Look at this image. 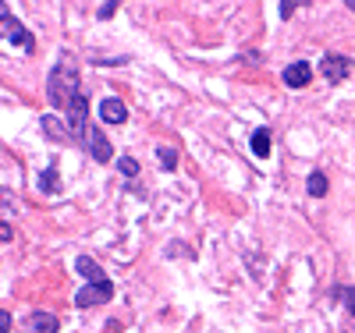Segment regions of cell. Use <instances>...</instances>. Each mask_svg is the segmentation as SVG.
<instances>
[{"label": "cell", "instance_id": "obj_6", "mask_svg": "<svg viewBox=\"0 0 355 333\" xmlns=\"http://www.w3.org/2000/svg\"><path fill=\"white\" fill-rule=\"evenodd\" d=\"M348 71H352V60L345 53H323L320 57V75L327 82H345Z\"/></svg>", "mask_w": 355, "mask_h": 333}, {"label": "cell", "instance_id": "obj_4", "mask_svg": "<svg viewBox=\"0 0 355 333\" xmlns=\"http://www.w3.org/2000/svg\"><path fill=\"white\" fill-rule=\"evenodd\" d=\"M64 120H68V128H71V138L82 145V142H85V132L93 128V125H89V100H85V96H78V100L68 107Z\"/></svg>", "mask_w": 355, "mask_h": 333}, {"label": "cell", "instance_id": "obj_18", "mask_svg": "<svg viewBox=\"0 0 355 333\" xmlns=\"http://www.w3.org/2000/svg\"><path fill=\"white\" fill-rule=\"evenodd\" d=\"M0 333H11V312L0 309Z\"/></svg>", "mask_w": 355, "mask_h": 333}, {"label": "cell", "instance_id": "obj_13", "mask_svg": "<svg viewBox=\"0 0 355 333\" xmlns=\"http://www.w3.org/2000/svg\"><path fill=\"white\" fill-rule=\"evenodd\" d=\"M327 174H323V170H313L309 177H306V192L313 195V199H323V195H327Z\"/></svg>", "mask_w": 355, "mask_h": 333}, {"label": "cell", "instance_id": "obj_22", "mask_svg": "<svg viewBox=\"0 0 355 333\" xmlns=\"http://www.w3.org/2000/svg\"><path fill=\"white\" fill-rule=\"evenodd\" d=\"M348 11H355V0H348Z\"/></svg>", "mask_w": 355, "mask_h": 333}, {"label": "cell", "instance_id": "obj_21", "mask_svg": "<svg viewBox=\"0 0 355 333\" xmlns=\"http://www.w3.org/2000/svg\"><path fill=\"white\" fill-rule=\"evenodd\" d=\"M11 237H15V234H11V227H8V220H4V224H0V241H4V245H8Z\"/></svg>", "mask_w": 355, "mask_h": 333}, {"label": "cell", "instance_id": "obj_15", "mask_svg": "<svg viewBox=\"0 0 355 333\" xmlns=\"http://www.w3.org/2000/svg\"><path fill=\"white\" fill-rule=\"evenodd\" d=\"M157 156H160V167H164V170H174V167H178V149L160 145V149H157Z\"/></svg>", "mask_w": 355, "mask_h": 333}, {"label": "cell", "instance_id": "obj_10", "mask_svg": "<svg viewBox=\"0 0 355 333\" xmlns=\"http://www.w3.org/2000/svg\"><path fill=\"white\" fill-rule=\"evenodd\" d=\"M61 330V319L53 312H33L28 316V333H57Z\"/></svg>", "mask_w": 355, "mask_h": 333}, {"label": "cell", "instance_id": "obj_11", "mask_svg": "<svg viewBox=\"0 0 355 333\" xmlns=\"http://www.w3.org/2000/svg\"><path fill=\"white\" fill-rule=\"evenodd\" d=\"M75 273H82L89 284H93V280H107V273L100 269V262H96L93 255H78V259H75Z\"/></svg>", "mask_w": 355, "mask_h": 333}, {"label": "cell", "instance_id": "obj_16", "mask_svg": "<svg viewBox=\"0 0 355 333\" xmlns=\"http://www.w3.org/2000/svg\"><path fill=\"white\" fill-rule=\"evenodd\" d=\"M121 174H125V177H135V174H139V160H132V156H121Z\"/></svg>", "mask_w": 355, "mask_h": 333}, {"label": "cell", "instance_id": "obj_9", "mask_svg": "<svg viewBox=\"0 0 355 333\" xmlns=\"http://www.w3.org/2000/svg\"><path fill=\"white\" fill-rule=\"evenodd\" d=\"M313 82V64H306V60H295V64L284 68V85L288 89H306Z\"/></svg>", "mask_w": 355, "mask_h": 333}, {"label": "cell", "instance_id": "obj_19", "mask_svg": "<svg viewBox=\"0 0 355 333\" xmlns=\"http://www.w3.org/2000/svg\"><path fill=\"white\" fill-rule=\"evenodd\" d=\"M277 8H281V18H291V11H295V8H299V4H295V0H281V4H277Z\"/></svg>", "mask_w": 355, "mask_h": 333}, {"label": "cell", "instance_id": "obj_7", "mask_svg": "<svg viewBox=\"0 0 355 333\" xmlns=\"http://www.w3.org/2000/svg\"><path fill=\"white\" fill-rule=\"evenodd\" d=\"M40 125H43V135H46L50 142H75V138H71V128H68V120H61V117L43 114Z\"/></svg>", "mask_w": 355, "mask_h": 333}, {"label": "cell", "instance_id": "obj_17", "mask_svg": "<svg viewBox=\"0 0 355 333\" xmlns=\"http://www.w3.org/2000/svg\"><path fill=\"white\" fill-rule=\"evenodd\" d=\"M117 8H121V4H114V0H110V4H100V8H96V18H103V21H107V18H114V11H117Z\"/></svg>", "mask_w": 355, "mask_h": 333}, {"label": "cell", "instance_id": "obj_2", "mask_svg": "<svg viewBox=\"0 0 355 333\" xmlns=\"http://www.w3.org/2000/svg\"><path fill=\"white\" fill-rule=\"evenodd\" d=\"M0 28H4V39H8V43H18L25 53H33V50H36V36L18 21V15H15L8 4L0 8Z\"/></svg>", "mask_w": 355, "mask_h": 333}, {"label": "cell", "instance_id": "obj_3", "mask_svg": "<svg viewBox=\"0 0 355 333\" xmlns=\"http://www.w3.org/2000/svg\"><path fill=\"white\" fill-rule=\"evenodd\" d=\"M114 298V284L110 280H93L85 284L78 294H75V309H93V305H107Z\"/></svg>", "mask_w": 355, "mask_h": 333}, {"label": "cell", "instance_id": "obj_12", "mask_svg": "<svg viewBox=\"0 0 355 333\" xmlns=\"http://www.w3.org/2000/svg\"><path fill=\"white\" fill-rule=\"evenodd\" d=\"M249 145H252V156H259V160H266L270 156V128H256L252 132V138H249Z\"/></svg>", "mask_w": 355, "mask_h": 333}, {"label": "cell", "instance_id": "obj_5", "mask_svg": "<svg viewBox=\"0 0 355 333\" xmlns=\"http://www.w3.org/2000/svg\"><path fill=\"white\" fill-rule=\"evenodd\" d=\"M82 149H85V153L93 156L96 163H110V160H114V145L107 142V135H103L100 128H89V132H85Z\"/></svg>", "mask_w": 355, "mask_h": 333}, {"label": "cell", "instance_id": "obj_8", "mask_svg": "<svg viewBox=\"0 0 355 333\" xmlns=\"http://www.w3.org/2000/svg\"><path fill=\"white\" fill-rule=\"evenodd\" d=\"M100 120H103V125H125V120H128V107L117 96H107V100H100Z\"/></svg>", "mask_w": 355, "mask_h": 333}, {"label": "cell", "instance_id": "obj_1", "mask_svg": "<svg viewBox=\"0 0 355 333\" xmlns=\"http://www.w3.org/2000/svg\"><path fill=\"white\" fill-rule=\"evenodd\" d=\"M78 96H82V93H78V64H75L71 53H64V57L53 64L50 78H46V100H50L53 110H64V114H68V107H71Z\"/></svg>", "mask_w": 355, "mask_h": 333}, {"label": "cell", "instance_id": "obj_14", "mask_svg": "<svg viewBox=\"0 0 355 333\" xmlns=\"http://www.w3.org/2000/svg\"><path fill=\"white\" fill-rule=\"evenodd\" d=\"M40 192H43V195H57V192H61V185H57V163H50V167L40 174Z\"/></svg>", "mask_w": 355, "mask_h": 333}, {"label": "cell", "instance_id": "obj_20", "mask_svg": "<svg viewBox=\"0 0 355 333\" xmlns=\"http://www.w3.org/2000/svg\"><path fill=\"white\" fill-rule=\"evenodd\" d=\"M345 305H348V312L355 316V287H348V291H345Z\"/></svg>", "mask_w": 355, "mask_h": 333}]
</instances>
